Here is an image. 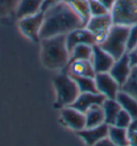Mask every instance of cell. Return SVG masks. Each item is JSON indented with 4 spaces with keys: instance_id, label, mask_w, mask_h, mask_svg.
<instances>
[{
    "instance_id": "obj_9",
    "label": "cell",
    "mask_w": 137,
    "mask_h": 146,
    "mask_svg": "<svg viewBox=\"0 0 137 146\" xmlns=\"http://www.w3.org/2000/svg\"><path fill=\"white\" fill-rule=\"evenodd\" d=\"M131 71H132V64H131L130 56H128V53H125L123 56L115 60L113 67L109 70V74L118 83L119 86L122 87L128 81Z\"/></svg>"
},
{
    "instance_id": "obj_5",
    "label": "cell",
    "mask_w": 137,
    "mask_h": 146,
    "mask_svg": "<svg viewBox=\"0 0 137 146\" xmlns=\"http://www.w3.org/2000/svg\"><path fill=\"white\" fill-rule=\"evenodd\" d=\"M109 13L114 25L134 26L137 24V0H116Z\"/></svg>"
},
{
    "instance_id": "obj_23",
    "label": "cell",
    "mask_w": 137,
    "mask_h": 146,
    "mask_svg": "<svg viewBox=\"0 0 137 146\" xmlns=\"http://www.w3.org/2000/svg\"><path fill=\"white\" fill-rule=\"evenodd\" d=\"M92 46L89 44H79L70 53V61L73 60H91Z\"/></svg>"
},
{
    "instance_id": "obj_6",
    "label": "cell",
    "mask_w": 137,
    "mask_h": 146,
    "mask_svg": "<svg viewBox=\"0 0 137 146\" xmlns=\"http://www.w3.org/2000/svg\"><path fill=\"white\" fill-rule=\"evenodd\" d=\"M43 21H44V12L40 11L34 15L26 16L18 19V28L27 39L34 43H39L41 41L40 32L43 25Z\"/></svg>"
},
{
    "instance_id": "obj_8",
    "label": "cell",
    "mask_w": 137,
    "mask_h": 146,
    "mask_svg": "<svg viewBox=\"0 0 137 146\" xmlns=\"http://www.w3.org/2000/svg\"><path fill=\"white\" fill-rule=\"evenodd\" d=\"M94 80L97 91L107 99H116L117 94L121 90V87L110 75L109 72L96 73Z\"/></svg>"
},
{
    "instance_id": "obj_30",
    "label": "cell",
    "mask_w": 137,
    "mask_h": 146,
    "mask_svg": "<svg viewBox=\"0 0 137 146\" xmlns=\"http://www.w3.org/2000/svg\"><path fill=\"white\" fill-rule=\"evenodd\" d=\"M128 146H137V131H128Z\"/></svg>"
},
{
    "instance_id": "obj_31",
    "label": "cell",
    "mask_w": 137,
    "mask_h": 146,
    "mask_svg": "<svg viewBox=\"0 0 137 146\" xmlns=\"http://www.w3.org/2000/svg\"><path fill=\"white\" fill-rule=\"evenodd\" d=\"M93 146H117V145L115 144L114 142L110 141V139L107 137H104L103 140L99 141L96 144H94Z\"/></svg>"
},
{
    "instance_id": "obj_22",
    "label": "cell",
    "mask_w": 137,
    "mask_h": 146,
    "mask_svg": "<svg viewBox=\"0 0 137 146\" xmlns=\"http://www.w3.org/2000/svg\"><path fill=\"white\" fill-rule=\"evenodd\" d=\"M78 87L79 92H99L96 89V84L94 78L90 76H76L71 75Z\"/></svg>"
},
{
    "instance_id": "obj_27",
    "label": "cell",
    "mask_w": 137,
    "mask_h": 146,
    "mask_svg": "<svg viewBox=\"0 0 137 146\" xmlns=\"http://www.w3.org/2000/svg\"><path fill=\"white\" fill-rule=\"evenodd\" d=\"M89 7H90L91 16H100V15L109 13V11L106 9L99 0H90L89 1Z\"/></svg>"
},
{
    "instance_id": "obj_21",
    "label": "cell",
    "mask_w": 137,
    "mask_h": 146,
    "mask_svg": "<svg viewBox=\"0 0 137 146\" xmlns=\"http://www.w3.org/2000/svg\"><path fill=\"white\" fill-rule=\"evenodd\" d=\"M108 137L110 139V141L114 142L117 146H128V129L117 127L114 125L109 126Z\"/></svg>"
},
{
    "instance_id": "obj_25",
    "label": "cell",
    "mask_w": 137,
    "mask_h": 146,
    "mask_svg": "<svg viewBox=\"0 0 137 146\" xmlns=\"http://www.w3.org/2000/svg\"><path fill=\"white\" fill-rule=\"evenodd\" d=\"M121 90L126 91L137 99V66L132 67V71L128 76L126 83L121 87Z\"/></svg>"
},
{
    "instance_id": "obj_32",
    "label": "cell",
    "mask_w": 137,
    "mask_h": 146,
    "mask_svg": "<svg viewBox=\"0 0 137 146\" xmlns=\"http://www.w3.org/2000/svg\"><path fill=\"white\" fill-rule=\"evenodd\" d=\"M128 56H130V60H131L132 67L137 66V47L135 50H133L132 52H130V53H128Z\"/></svg>"
},
{
    "instance_id": "obj_18",
    "label": "cell",
    "mask_w": 137,
    "mask_h": 146,
    "mask_svg": "<svg viewBox=\"0 0 137 146\" xmlns=\"http://www.w3.org/2000/svg\"><path fill=\"white\" fill-rule=\"evenodd\" d=\"M86 128H92L100 126L105 123V116L102 105H94L85 113Z\"/></svg>"
},
{
    "instance_id": "obj_2",
    "label": "cell",
    "mask_w": 137,
    "mask_h": 146,
    "mask_svg": "<svg viewBox=\"0 0 137 146\" xmlns=\"http://www.w3.org/2000/svg\"><path fill=\"white\" fill-rule=\"evenodd\" d=\"M41 60L49 70H64L70 62V53L67 47L65 36H56L41 39Z\"/></svg>"
},
{
    "instance_id": "obj_34",
    "label": "cell",
    "mask_w": 137,
    "mask_h": 146,
    "mask_svg": "<svg viewBox=\"0 0 137 146\" xmlns=\"http://www.w3.org/2000/svg\"><path fill=\"white\" fill-rule=\"evenodd\" d=\"M128 131H137V117H134L131 121V125L128 128Z\"/></svg>"
},
{
    "instance_id": "obj_4",
    "label": "cell",
    "mask_w": 137,
    "mask_h": 146,
    "mask_svg": "<svg viewBox=\"0 0 137 146\" xmlns=\"http://www.w3.org/2000/svg\"><path fill=\"white\" fill-rule=\"evenodd\" d=\"M130 27L121 26V25H113L110 28L108 35L106 36L105 40L99 45L110 54L115 58V60L123 56L126 50L128 43V35Z\"/></svg>"
},
{
    "instance_id": "obj_28",
    "label": "cell",
    "mask_w": 137,
    "mask_h": 146,
    "mask_svg": "<svg viewBox=\"0 0 137 146\" xmlns=\"http://www.w3.org/2000/svg\"><path fill=\"white\" fill-rule=\"evenodd\" d=\"M137 47V24L131 26L128 29V43H126V50L128 53L132 52Z\"/></svg>"
},
{
    "instance_id": "obj_11",
    "label": "cell",
    "mask_w": 137,
    "mask_h": 146,
    "mask_svg": "<svg viewBox=\"0 0 137 146\" xmlns=\"http://www.w3.org/2000/svg\"><path fill=\"white\" fill-rule=\"evenodd\" d=\"M91 62L96 73H105L109 72L115 62V58L103 50L99 44H94L92 46Z\"/></svg>"
},
{
    "instance_id": "obj_29",
    "label": "cell",
    "mask_w": 137,
    "mask_h": 146,
    "mask_svg": "<svg viewBox=\"0 0 137 146\" xmlns=\"http://www.w3.org/2000/svg\"><path fill=\"white\" fill-rule=\"evenodd\" d=\"M63 1H67V0H43V3H42V9L41 11H45L46 9H48L51 5H55L57 3H60V2H63Z\"/></svg>"
},
{
    "instance_id": "obj_35",
    "label": "cell",
    "mask_w": 137,
    "mask_h": 146,
    "mask_svg": "<svg viewBox=\"0 0 137 146\" xmlns=\"http://www.w3.org/2000/svg\"><path fill=\"white\" fill-rule=\"evenodd\" d=\"M88 1H90V0H88Z\"/></svg>"
},
{
    "instance_id": "obj_26",
    "label": "cell",
    "mask_w": 137,
    "mask_h": 146,
    "mask_svg": "<svg viewBox=\"0 0 137 146\" xmlns=\"http://www.w3.org/2000/svg\"><path fill=\"white\" fill-rule=\"evenodd\" d=\"M132 116L128 114V112H125L124 110L121 109V111L118 113L117 117H116V120H115L114 126H117V127L120 128H124V129H128V126L131 125V121H132Z\"/></svg>"
},
{
    "instance_id": "obj_17",
    "label": "cell",
    "mask_w": 137,
    "mask_h": 146,
    "mask_svg": "<svg viewBox=\"0 0 137 146\" xmlns=\"http://www.w3.org/2000/svg\"><path fill=\"white\" fill-rule=\"evenodd\" d=\"M116 100L118 102L121 109L128 112L132 116V118L137 117V99H135L132 95L123 90H120L117 94Z\"/></svg>"
},
{
    "instance_id": "obj_13",
    "label": "cell",
    "mask_w": 137,
    "mask_h": 146,
    "mask_svg": "<svg viewBox=\"0 0 137 146\" xmlns=\"http://www.w3.org/2000/svg\"><path fill=\"white\" fill-rule=\"evenodd\" d=\"M105 97L100 92H80L73 104L70 105L78 110L82 113H86L88 110L94 105H102L105 101Z\"/></svg>"
},
{
    "instance_id": "obj_7",
    "label": "cell",
    "mask_w": 137,
    "mask_h": 146,
    "mask_svg": "<svg viewBox=\"0 0 137 146\" xmlns=\"http://www.w3.org/2000/svg\"><path fill=\"white\" fill-rule=\"evenodd\" d=\"M114 22L110 13L100 15V16H91L85 27L90 30L96 40V44H101L105 40L108 35L110 28L113 27Z\"/></svg>"
},
{
    "instance_id": "obj_19",
    "label": "cell",
    "mask_w": 137,
    "mask_h": 146,
    "mask_svg": "<svg viewBox=\"0 0 137 146\" xmlns=\"http://www.w3.org/2000/svg\"><path fill=\"white\" fill-rule=\"evenodd\" d=\"M103 111H104V116H105V123L108 126H113L115 123L116 117L118 113L121 111V106L119 104L116 99H107L102 104Z\"/></svg>"
},
{
    "instance_id": "obj_14",
    "label": "cell",
    "mask_w": 137,
    "mask_h": 146,
    "mask_svg": "<svg viewBox=\"0 0 137 146\" xmlns=\"http://www.w3.org/2000/svg\"><path fill=\"white\" fill-rule=\"evenodd\" d=\"M108 129H109V126L104 123L96 127L84 128L80 131H77V134L79 137H82L88 146H93L99 141L103 140L104 137H108Z\"/></svg>"
},
{
    "instance_id": "obj_1",
    "label": "cell",
    "mask_w": 137,
    "mask_h": 146,
    "mask_svg": "<svg viewBox=\"0 0 137 146\" xmlns=\"http://www.w3.org/2000/svg\"><path fill=\"white\" fill-rule=\"evenodd\" d=\"M79 27H85L80 17L67 1L51 5L44 11V21L40 38L45 39L56 36H65Z\"/></svg>"
},
{
    "instance_id": "obj_33",
    "label": "cell",
    "mask_w": 137,
    "mask_h": 146,
    "mask_svg": "<svg viewBox=\"0 0 137 146\" xmlns=\"http://www.w3.org/2000/svg\"><path fill=\"white\" fill-rule=\"evenodd\" d=\"M99 1L105 7L109 12H110V10H111V8L114 7L115 2H116V0H99Z\"/></svg>"
},
{
    "instance_id": "obj_24",
    "label": "cell",
    "mask_w": 137,
    "mask_h": 146,
    "mask_svg": "<svg viewBox=\"0 0 137 146\" xmlns=\"http://www.w3.org/2000/svg\"><path fill=\"white\" fill-rule=\"evenodd\" d=\"M19 0H0V19H7L15 15Z\"/></svg>"
},
{
    "instance_id": "obj_16",
    "label": "cell",
    "mask_w": 137,
    "mask_h": 146,
    "mask_svg": "<svg viewBox=\"0 0 137 146\" xmlns=\"http://www.w3.org/2000/svg\"><path fill=\"white\" fill-rule=\"evenodd\" d=\"M42 3L43 0H19L15 12V17L20 19L39 13L42 9Z\"/></svg>"
},
{
    "instance_id": "obj_20",
    "label": "cell",
    "mask_w": 137,
    "mask_h": 146,
    "mask_svg": "<svg viewBox=\"0 0 137 146\" xmlns=\"http://www.w3.org/2000/svg\"><path fill=\"white\" fill-rule=\"evenodd\" d=\"M67 2L72 7L75 13L80 17L84 26H86V24L91 17L89 1L88 0H67Z\"/></svg>"
},
{
    "instance_id": "obj_10",
    "label": "cell",
    "mask_w": 137,
    "mask_h": 146,
    "mask_svg": "<svg viewBox=\"0 0 137 146\" xmlns=\"http://www.w3.org/2000/svg\"><path fill=\"white\" fill-rule=\"evenodd\" d=\"M65 42L68 53H71L74 47L79 44H89V45L96 44L94 36L86 27L76 28L71 32H68V35H65Z\"/></svg>"
},
{
    "instance_id": "obj_15",
    "label": "cell",
    "mask_w": 137,
    "mask_h": 146,
    "mask_svg": "<svg viewBox=\"0 0 137 146\" xmlns=\"http://www.w3.org/2000/svg\"><path fill=\"white\" fill-rule=\"evenodd\" d=\"M64 71L70 75H76V76H96V71L93 68L91 60H73L70 61Z\"/></svg>"
},
{
    "instance_id": "obj_12",
    "label": "cell",
    "mask_w": 137,
    "mask_h": 146,
    "mask_svg": "<svg viewBox=\"0 0 137 146\" xmlns=\"http://www.w3.org/2000/svg\"><path fill=\"white\" fill-rule=\"evenodd\" d=\"M61 120L62 123L76 132L86 128L85 114L72 106H65L61 109Z\"/></svg>"
},
{
    "instance_id": "obj_3",
    "label": "cell",
    "mask_w": 137,
    "mask_h": 146,
    "mask_svg": "<svg viewBox=\"0 0 137 146\" xmlns=\"http://www.w3.org/2000/svg\"><path fill=\"white\" fill-rule=\"evenodd\" d=\"M53 83L57 95L54 106L57 109H63L65 106L72 105L80 94L75 81L64 70L53 78Z\"/></svg>"
}]
</instances>
